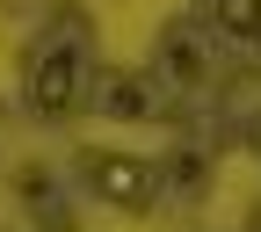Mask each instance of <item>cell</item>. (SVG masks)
<instances>
[{
	"mask_svg": "<svg viewBox=\"0 0 261 232\" xmlns=\"http://www.w3.org/2000/svg\"><path fill=\"white\" fill-rule=\"evenodd\" d=\"M80 73H87L80 44H51L37 58V73H29V109H37V116H65L73 94H80Z\"/></svg>",
	"mask_w": 261,
	"mask_h": 232,
	"instance_id": "cell-2",
	"label": "cell"
},
{
	"mask_svg": "<svg viewBox=\"0 0 261 232\" xmlns=\"http://www.w3.org/2000/svg\"><path fill=\"white\" fill-rule=\"evenodd\" d=\"M80 174H87V189L102 196V203H116V211H145L152 203V167L145 160H130V152H80Z\"/></svg>",
	"mask_w": 261,
	"mask_h": 232,
	"instance_id": "cell-1",
	"label": "cell"
},
{
	"mask_svg": "<svg viewBox=\"0 0 261 232\" xmlns=\"http://www.w3.org/2000/svg\"><path fill=\"white\" fill-rule=\"evenodd\" d=\"M109 116H123V123H145L152 116V94H145V80H109Z\"/></svg>",
	"mask_w": 261,
	"mask_h": 232,
	"instance_id": "cell-4",
	"label": "cell"
},
{
	"mask_svg": "<svg viewBox=\"0 0 261 232\" xmlns=\"http://www.w3.org/2000/svg\"><path fill=\"white\" fill-rule=\"evenodd\" d=\"M218 22L232 37H261V0H218Z\"/></svg>",
	"mask_w": 261,
	"mask_h": 232,
	"instance_id": "cell-5",
	"label": "cell"
},
{
	"mask_svg": "<svg viewBox=\"0 0 261 232\" xmlns=\"http://www.w3.org/2000/svg\"><path fill=\"white\" fill-rule=\"evenodd\" d=\"M160 65L189 87V80H203V44H196V29H167L160 37Z\"/></svg>",
	"mask_w": 261,
	"mask_h": 232,
	"instance_id": "cell-3",
	"label": "cell"
}]
</instances>
